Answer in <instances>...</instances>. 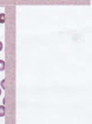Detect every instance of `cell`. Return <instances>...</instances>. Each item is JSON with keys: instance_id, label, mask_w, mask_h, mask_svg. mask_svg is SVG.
<instances>
[{"instance_id": "5", "label": "cell", "mask_w": 92, "mask_h": 124, "mask_svg": "<svg viewBox=\"0 0 92 124\" xmlns=\"http://www.w3.org/2000/svg\"><path fill=\"white\" fill-rule=\"evenodd\" d=\"M0 95H1V89H0Z\"/></svg>"}, {"instance_id": "3", "label": "cell", "mask_w": 92, "mask_h": 124, "mask_svg": "<svg viewBox=\"0 0 92 124\" xmlns=\"http://www.w3.org/2000/svg\"><path fill=\"white\" fill-rule=\"evenodd\" d=\"M5 22V14L1 13L0 14V23H4Z\"/></svg>"}, {"instance_id": "1", "label": "cell", "mask_w": 92, "mask_h": 124, "mask_svg": "<svg viewBox=\"0 0 92 124\" xmlns=\"http://www.w3.org/2000/svg\"><path fill=\"white\" fill-rule=\"evenodd\" d=\"M4 70H5V61L0 60V71H4Z\"/></svg>"}, {"instance_id": "2", "label": "cell", "mask_w": 92, "mask_h": 124, "mask_svg": "<svg viewBox=\"0 0 92 124\" xmlns=\"http://www.w3.org/2000/svg\"><path fill=\"white\" fill-rule=\"evenodd\" d=\"M2 116H5V108H4V105H0V117H2Z\"/></svg>"}, {"instance_id": "4", "label": "cell", "mask_w": 92, "mask_h": 124, "mask_svg": "<svg viewBox=\"0 0 92 124\" xmlns=\"http://www.w3.org/2000/svg\"><path fill=\"white\" fill-rule=\"evenodd\" d=\"M2 47H4V46H2V42L0 41V52H1V49H2Z\"/></svg>"}]
</instances>
